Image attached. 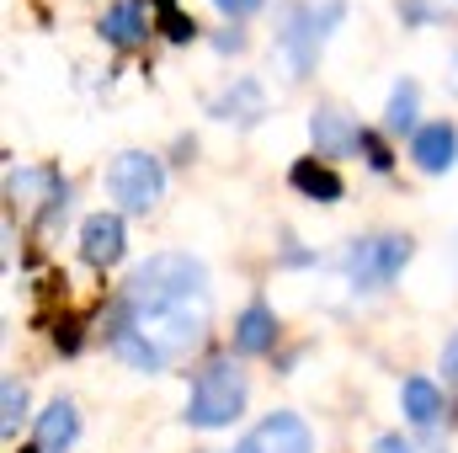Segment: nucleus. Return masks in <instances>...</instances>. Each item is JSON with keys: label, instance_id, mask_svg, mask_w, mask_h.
I'll return each instance as SVG.
<instances>
[{"label": "nucleus", "instance_id": "nucleus-20", "mask_svg": "<svg viewBox=\"0 0 458 453\" xmlns=\"http://www.w3.org/2000/svg\"><path fill=\"white\" fill-rule=\"evenodd\" d=\"M362 150H368V160H373V171H389V150L373 139V133H362Z\"/></svg>", "mask_w": 458, "mask_h": 453}, {"label": "nucleus", "instance_id": "nucleus-11", "mask_svg": "<svg viewBox=\"0 0 458 453\" xmlns=\"http://www.w3.org/2000/svg\"><path fill=\"white\" fill-rule=\"evenodd\" d=\"M102 38L117 48H133L144 38V0H117L113 11L102 16Z\"/></svg>", "mask_w": 458, "mask_h": 453}, {"label": "nucleus", "instance_id": "nucleus-7", "mask_svg": "<svg viewBox=\"0 0 458 453\" xmlns=\"http://www.w3.org/2000/svg\"><path fill=\"white\" fill-rule=\"evenodd\" d=\"M81 251H86L91 267H113L123 256V219L117 214H91L81 225Z\"/></svg>", "mask_w": 458, "mask_h": 453}, {"label": "nucleus", "instance_id": "nucleus-4", "mask_svg": "<svg viewBox=\"0 0 458 453\" xmlns=\"http://www.w3.org/2000/svg\"><path fill=\"white\" fill-rule=\"evenodd\" d=\"M107 192H113V203H123L128 214H149L160 203V192H165V171H160L155 155L123 150L113 166H107Z\"/></svg>", "mask_w": 458, "mask_h": 453}, {"label": "nucleus", "instance_id": "nucleus-23", "mask_svg": "<svg viewBox=\"0 0 458 453\" xmlns=\"http://www.w3.org/2000/svg\"><path fill=\"white\" fill-rule=\"evenodd\" d=\"M373 453H416V449H411L405 438H394V432H389V438H378V443H373Z\"/></svg>", "mask_w": 458, "mask_h": 453}, {"label": "nucleus", "instance_id": "nucleus-17", "mask_svg": "<svg viewBox=\"0 0 458 453\" xmlns=\"http://www.w3.org/2000/svg\"><path fill=\"white\" fill-rule=\"evenodd\" d=\"M416 102H421L416 81H400V86H394V97H389V113H384V123H389L394 133H411V128H416Z\"/></svg>", "mask_w": 458, "mask_h": 453}, {"label": "nucleus", "instance_id": "nucleus-6", "mask_svg": "<svg viewBox=\"0 0 458 453\" xmlns=\"http://www.w3.org/2000/svg\"><path fill=\"white\" fill-rule=\"evenodd\" d=\"M315 443H310V427L293 416V411H277V416H267L261 427H250L240 443H234V453H310Z\"/></svg>", "mask_w": 458, "mask_h": 453}, {"label": "nucleus", "instance_id": "nucleus-16", "mask_svg": "<svg viewBox=\"0 0 458 453\" xmlns=\"http://www.w3.org/2000/svg\"><path fill=\"white\" fill-rule=\"evenodd\" d=\"M113 352L123 357V363H133V368H144V373H160V368H165V363H160V357H155V352H149L144 341L133 337L128 326H117V321H113Z\"/></svg>", "mask_w": 458, "mask_h": 453}, {"label": "nucleus", "instance_id": "nucleus-22", "mask_svg": "<svg viewBox=\"0 0 458 453\" xmlns=\"http://www.w3.org/2000/svg\"><path fill=\"white\" fill-rule=\"evenodd\" d=\"M214 5H219L225 16H250V11H256L261 0H214Z\"/></svg>", "mask_w": 458, "mask_h": 453}, {"label": "nucleus", "instance_id": "nucleus-3", "mask_svg": "<svg viewBox=\"0 0 458 453\" xmlns=\"http://www.w3.org/2000/svg\"><path fill=\"white\" fill-rule=\"evenodd\" d=\"M245 406V373L229 363V357H214L198 384H192V400H187V422L192 427H229Z\"/></svg>", "mask_w": 458, "mask_h": 453}, {"label": "nucleus", "instance_id": "nucleus-24", "mask_svg": "<svg viewBox=\"0 0 458 453\" xmlns=\"http://www.w3.org/2000/svg\"><path fill=\"white\" fill-rule=\"evenodd\" d=\"M448 91L458 97V48H454V59H448Z\"/></svg>", "mask_w": 458, "mask_h": 453}, {"label": "nucleus", "instance_id": "nucleus-5", "mask_svg": "<svg viewBox=\"0 0 458 453\" xmlns=\"http://www.w3.org/2000/svg\"><path fill=\"white\" fill-rule=\"evenodd\" d=\"M411 261V235H368L346 251V278L352 288H384L400 278V267Z\"/></svg>", "mask_w": 458, "mask_h": 453}, {"label": "nucleus", "instance_id": "nucleus-2", "mask_svg": "<svg viewBox=\"0 0 458 453\" xmlns=\"http://www.w3.org/2000/svg\"><path fill=\"white\" fill-rule=\"evenodd\" d=\"M342 21V0L326 5H283V27H277V54L288 64V81H304L320 59L326 32Z\"/></svg>", "mask_w": 458, "mask_h": 453}, {"label": "nucleus", "instance_id": "nucleus-18", "mask_svg": "<svg viewBox=\"0 0 458 453\" xmlns=\"http://www.w3.org/2000/svg\"><path fill=\"white\" fill-rule=\"evenodd\" d=\"M0 400H5V416H0V427H5V432H16V422H21V411H27V389H21V379H5Z\"/></svg>", "mask_w": 458, "mask_h": 453}, {"label": "nucleus", "instance_id": "nucleus-19", "mask_svg": "<svg viewBox=\"0 0 458 453\" xmlns=\"http://www.w3.org/2000/svg\"><path fill=\"white\" fill-rule=\"evenodd\" d=\"M155 5H160V21H165V32H171V38H176V43H182V38H192V32H198V27H192V21H187V16H182V11H176V5H171V0H155Z\"/></svg>", "mask_w": 458, "mask_h": 453}, {"label": "nucleus", "instance_id": "nucleus-21", "mask_svg": "<svg viewBox=\"0 0 458 453\" xmlns=\"http://www.w3.org/2000/svg\"><path fill=\"white\" fill-rule=\"evenodd\" d=\"M443 373H448V384L458 389V337L448 341V346H443Z\"/></svg>", "mask_w": 458, "mask_h": 453}, {"label": "nucleus", "instance_id": "nucleus-25", "mask_svg": "<svg viewBox=\"0 0 458 453\" xmlns=\"http://www.w3.org/2000/svg\"><path fill=\"white\" fill-rule=\"evenodd\" d=\"M21 453H43V449H21Z\"/></svg>", "mask_w": 458, "mask_h": 453}, {"label": "nucleus", "instance_id": "nucleus-15", "mask_svg": "<svg viewBox=\"0 0 458 453\" xmlns=\"http://www.w3.org/2000/svg\"><path fill=\"white\" fill-rule=\"evenodd\" d=\"M214 117H229V123H256V117H261V91H256L250 81H240L229 97L214 102Z\"/></svg>", "mask_w": 458, "mask_h": 453}, {"label": "nucleus", "instance_id": "nucleus-13", "mask_svg": "<svg viewBox=\"0 0 458 453\" xmlns=\"http://www.w3.org/2000/svg\"><path fill=\"white\" fill-rule=\"evenodd\" d=\"M400 406H405V416H411L416 427H432V422L443 416V389H437L432 379H405Z\"/></svg>", "mask_w": 458, "mask_h": 453}, {"label": "nucleus", "instance_id": "nucleus-12", "mask_svg": "<svg viewBox=\"0 0 458 453\" xmlns=\"http://www.w3.org/2000/svg\"><path fill=\"white\" fill-rule=\"evenodd\" d=\"M277 341V321L267 304H250L240 321H234V352H267Z\"/></svg>", "mask_w": 458, "mask_h": 453}, {"label": "nucleus", "instance_id": "nucleus-14", "mask_svg": "<svg viewBox=\"0 0 458 453\" xmlns=\"http://www.w3.org/2000/svg\"><path fill=\"white\" fill-rule=\"evenodd\" d=\"M293 187L310 192V198H320V203H336L346 192L342 176H336L331 166H320V160H299V166H293Z\"/></svg>", "mask_w": 458, "mask_h": 453}, {"label": "nucleus", "instance_id": "nucleus-9", "mask_svg": "<svg viewBox=\"0 0 458 453\" xmlns=\"http://www.w3.org/2000/svg\"><path fill=\"white\" fill-rule=\"evenodd\" d=\"M310 133L320 144V155H346V150H362V128H352V117L336 107H320L310 117Z\"/></svg>", "mask_w": 458, "mask_h": 453}, {"label": "nucleus", "instance_id": "nucleus-10", "mask_svg": "<svg viewBox=\"0 0 458 453\" xmlns=\"http://www.w3.org/2000/svg\"><path fill=\"white\" fill-rule=\"evenodd\" d=\"M75 438H81L75 406H70V400H54V406L38 416V449H43V453H64Z\"/></svg>", "mask_w": 458, "mask_h": 453}, {"label": "nucleus", "instance_id": "nucleus-8", "mask_svg": "<svg viewBox=\"0 0 458 453\" xmlns=\"http://www.w3.org/2000/svg\"><path fill=\"white\" fill-rule=\"evenodd\" d=\"M411 155H416V166L421 171H448L458 155V133L448 128V123H427V128H416V139H411Z\"/></svg>", "mask_w": 458, "mask_h": 453}, {"label": "nucleus", "instance_id": "nucleus-1", "mask_svg": "<svg viewBox=\"0 0 458 453\" xmlns=\"http://www.w3.org/2000/svg\"><path fill=\"white\" fill-rule=\"evenodd\" d=\"M113 321L128 326L160 363L192 352L203 341V331H208V272H203V261L187 256V251L149 256L128 278Z\"/></svg>", "mask_w": 458, "mask_h": 453}]
</instances>
